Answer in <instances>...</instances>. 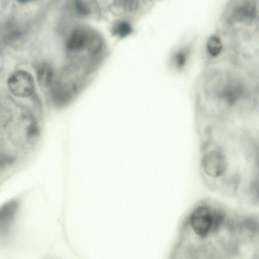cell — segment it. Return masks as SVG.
<instances>
[{
    "mask_svg": "<svg viewBox=\"0 0 259 259\" xmlns=\"http://www.w3.org/2000/svg\"><path fill=\"white\" fill-rule=\"evenodd\" d=\"M114 33L120 37H124L130 34L132 31V27L126 22H120L114 27Z\"/></svg>",
    "mask_w": 259,
    "mask_h": 259,
    "instance_id": "obj_9",
    "label": "cell"
},
{
    "mask_svg": "<svg viewBox=\"0 0 259 259\" xmlns=\"http://www.w3.org/2000/svg\"><path fill=\"white\" fill-rule=\"evenodd\" d=\"M223 218V213L220 209L203 203L196 206L191 212L189 223L194 233L204 238L215 229Z\"/></svg>",
    "mask_w": 259,
    "mask_h": 259,
    "instance_id": "obj_1",
    "label": "cell"
},
{
    "mask_svg": "<svg viewBox=\"0 0 259 259\" xmlns=\"http://www.w3.org/2000/svg\"><path fill=\"white\" fill-rule=\"evenodd\" d=\"M201 166L207 176L212 178H218L225 172L227 163L224 155L213 150L206 153L203 156Z\"/></svg>",
    "mask_w": 259,
    "mask_h": 259,
    "instance_id": "obj_4",
    "label": "cell"
},
{
    "mask_svg": "<svg viewBox=\"0 0 259 259\" xmlns=\"http://www.w3.org/2000/svg\"><path fill=\"white\" fill-rule=\"evenodd\" d=\"M19 207V201L16 199L9 200L0 206V241L6 239L10 234Z\"/></svg>",
    "mask_w": 259,
    "mask_h": 259,
    "instance_id": "obj_3",
    "label": "cell"
},
{
    "mask_svg": "<svg viewBox=\"0 0 259 259\" xmlns=\"http://www.w3.org/2000/svg\"><path fill=\"white\" fill-rule=\"evenodd\" d=\"M8 87L14 96L21 98L28 97L34 92V81L29 72L20 70L15 71L9 77Z\"/></svg>",
    "mask_w": 259,
    "mask_h": 259,
    "instance_id": "obj_2",
    "label": "cell"
},
{
    "mask_svg": "<svg viewBox=\"0 0 259 259\" xmlns=\"http://www.w3.org/2000/svg\"><path fill=\"white\" fill-rule=\"evenodd\" d=\"M256 9L252 1H241L236 4L232 11V17L236 21L248 22L255 17Z\"/></svg>",
    "mask_w": 259,
    "mask_h": 259,
    "instance_id": "obj_6",
    "label": "cell"
},
{
    "mask_svg": "<svg viewBox=\"0 0 259 259\" xmlns=\"http://www.w3.org/2000/svg\"><path fill=\"white\" fill-rule=\"evenodd\" d=\"M206 47L210 55L216 56L221 53L223 45L219 37L217 36H211L207 40Z\"/></svg>",
    "mask_w": 259,
    "mask_h": 259,
    "instance_id": "obj_8",
    "label": "cell"
},
{
    "mask_svg": "<svg viewBox=\"0 0 259 259\" xmlns=\"http://www.w3.org/2000/svg\"><path fill=\"white\" fill-rule=\"evenodd\" d=\"M73 7L76 13L81 16H87L91 13L90 5L85 1H74Z\"/></svg>",
    "mask_w": 259,
    "mask_h": 259,
    "instance_id": "obj_10",
    "label": "cell"
},
{
    "mask_svg": "<svg viewBox=\"0 0 259 259\" xmlns=\"http://www.w3.org/2000/svg\"><path fill=\"white\" fill-rule=\"evenodd\" d=\"M53 72L51 67L47 64L40 66L37 71V78L38 83L42 87H47L51 82Z\"/></svg>",
    "mask_w": 259,
    "mask_h": 259,
    "instance_id": "obj_7",
    "label": "cell"
},
{
    "mask_svg": "<svg viewBox=\"0 0 259 259\" xmlns=\"http://www.w3.org/2000/svg\"><path fill=\"white\" fill-rule=\"evenodd\" d=\"M91 32L82 27L74 29L67 39V50L71 52H77L84 48L87 44L92 45L99 42V37Z\"/></svg>",
    "mask_w": 259,
    "mask_h": 259,
    "instance_id": "obj_5",
    "label": "cell"
},
{
    "mask_svg": "<svg viewBox=\"0 0 259 259\" xmlns=\"http://www.w3.org/2000/svg\"><path fill=\"white\" fill-rule=\"evenodd\" d=\"M176 63L179 67H182L185 63L186 56L183 53H179L176 56Z\"/></svg>",
    "mask_w": 259,
    "mask_h": 259,
    "instance_id": "obj_11",
    "label": "cell"
}]
</instances>
